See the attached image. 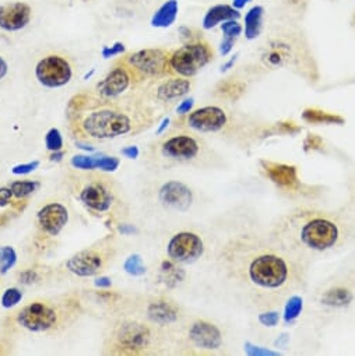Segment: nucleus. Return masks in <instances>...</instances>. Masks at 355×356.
<instances>
[{
	"label": "nucleus",
	"mask_w": 355,
	"mask_h": 356,
	"mask_svg": "<svg viewBox=\"0 0 355 356\" xmlns=\"http://www.w3.org/2000/svg\"><path fill=\"white\" fill-rule=\"evenodd\" d=\"M16 323L30 333H50L62 324V311L51 302L34 300L17 311Z\"/></svg>",
	"instance_id": "nucleus-10"
},
{
	"label": "nucleus",
	"mask_w": 355,
	"mask_h": 356,
	"mask_svg": "<svg viewBox=\"0 0 355 356\" xmlns=\"http://www.w3.org/2000/svg\"><path fill=\"white\" fill-rule=\"evenodd\" d=\"M214 58V51L204 39L186 42L184 47L169 52L168 63L173 76L191 78L206 67Z\"/></svg>",
	"instance_id": "nucleus-9"
},
{
	"label": "nucleus",
	"mask_w": 355,
	"mask_h": 356,
	"mask_svg": "<svg viewBox=\"0 0 355 356\" xmlns=\"http://www.w3.org/2000/svg\"><path fill=\"white\" fill-rule=\"evenodd\" d=\"M126 52V48L122 42H115L112 47H104L101 51V55L104 59H111L115 56H119Z\"/></svg>",
	"instance_id": "nucleus-41"
},
{
	"label": "nucleus",
	"mask_w": 355,
	"mask_h": 356,
	"mask_svg": "<svg viewBox=\"0 0 355 356\" xmlns=\"http://www.w3.org/2000/svg\"><path fill=\"white\" fill-rule=\"evenodd\" d=\"M12 199H13V193L10 188H0V207L9 205Z\"/></svg>",
	"instance_id": "nucleus-45"
},
{
	"label": "nucleus",
	"mask_w": 355,
	"mask_h": 356,
	"mask_svg": "<svg viewBox=\"0 0 355 356\" xmlns=\"http://www.w3.org/2000/svg\"><path fill=\"white\" fill-rule=\"evenodd\" d=\"M74 193L77 199L93 212L111 211L115 200L112 183L101 175H80L74 177Z\"/></svg>",
	"instance_id": "nucleus-8"
},
{
	"label": "nucleus",
	"mask_w": 355,
	"mask_h": 356,
	"mask_svg": "<svg viewBox=\"0 0 355 356\" xmlns=\"http://www.w3.org/2000/svg\"><path fill=\"white\" fill-rule=\"evenodd\" d=\"M111 257L112 254H109L105 249H85L67 260L66 269L72 274L81 278L93 277L105 269Z\"/></svg>",
	"instance_id": "nucleus-16"
},
{
	"label": "nucleus",
	"mask_w": 355,
	"mask_h": 356,
	"mask_svg": "<svg viewBox=\"0 0 355 356\" xmlns=\"http://www.w3.org/2000/svg\"><path fill=\"white\" fill-rule=\"evenodd\" d=\"M120 165V159L116 157H98L97 169L103 172H115Z\"/></svg>",
	"instance_id": "nucleus-39"
},
{
	"label": "nucleus",
	"mask_w": 355,
	"mask_h": 356,
	"mask_svg": "<svg viewBox=\"0 0 355 356\" xmlns=\"http://www.w3.org/2000/svg\"><path fill=\"white\" fill-rule=\"evenodd\" d=\"M158 201L165 207L180 212H186L195 200L193 190L184 182L168 181L161 185L157 193Z\"/></svg>",
	"instance_id": "nucleus-18"
},
{
	"label": "nucleus",
	"mask_w": 355,
	"mask_h": 356,
	"mask_svg": "<svg viewBox=\"0 0 355 356\" xmlns=\"http://www.w3.org/2000/svg\"><path fill=\"white\" fill-rule=\"evenodd\" d=\"M168 124H169V118H165V119L161 122V126H160L158 130H157V135H162V133L165 131V129L168 127Z\"/></svg>",
	"instance_id": "nucleus-54"
},
{
	"label": "nucleus",
	"mask_w": 355,
	"mask_h": 356,
	"mask_svg": "<svg viewBox=\"0 0 355 356\" xmlns=\"http://www.w3.org/2000/svg\"><path fill=\"white\" fill-rule=\"evenodd\" d=\"M17 263V253L12 246L0 247V276L8 274Z\"/></svg>",
	"instance_id": "nucleus-31"
},
{
	"label": "nucleus",
	"mask_w": 355,
	"mask_h": 356,
	"mask_svg": "<svg viewBox=\"0 0 355 356\" xmlns=\"http://www.w3.org/2000/svg\"><path fill=\"white\" fill-rule=\"evenodd\" d=\"M69 222V210L65 204L54 201L43 205L36 212V224L42 234L58 236Z\"/></svg>",
	"instance_id": "nucleus-19"
},
{
	"label": "nucleus",
	"mask_w": 355,
	"mask_h": 356,
	"mask_svg": "<svg viewBox=\"0 0 355 356\" xmlns=\"http://www.w3.org/2000/svg\"><path fill=\"white\" fill-rule=\"evenodd\" d=\"M238 56H239V55H238V54H235V55H234L228 62H226V63L223 65V67H221V71L226 73V71H228L230 69H233V67H234V65H235V62L238 60Z\"/></svg>",
	"instance_id": "nucleus-50"
},
{
	"label": "nucleus",
	"mask_w": 355,
	"mask_h": 356,
	"mask_svg": "<svg viewBox=\"0 0 355 356\" xmlns=\"http://www.w3.org/2000/svg\"><path fill=\"white\" fill-rule=\"evenodd\" d=\"M72 166L74 169L92 172L97 169L98 165V157H90V155H74L70 161Z\"/></svg>",
	"instance_id": "nucleus-35"
},
{
	"label": "nucleus",
	"mask_w": 355,
	"mask_h": 356,
	"mask_svg": "<svg viewBox=\"0 0 355 356\" xmlns=\"http://www.w3.org/2000/svg\"><path fill=\"white\" fill-rule=\"evenodd\" d=\"M302 119L310 124H344L345 119L338 113H332L321 108H306L302 112Z\"/></svg>",
	"instance_id": "nucleus-29"
},
{
	"label": "nucleus",
	"mask_w": 355,
	"mask_h": 356,
	"mask_svg": "<svg viewBox=\"0 0 355 356\" xmlns=\"http://www.w3.org/2000/svg\"><path fill=\"white\" fill-rule=\"evenodd\" d=\"M157 326L138 322L123 323L115 334V345L123 353H142L151 349L157 340Z\"/></svg>",
	"instance_id": "nucleus-12"
},
{
	"label": "nucleus",
	"mask_w": 355,
	"mask_h": 356,
	"mask_svg": "<svg viewBox=\"0 0 355 356\" xmlns=\"http://www.w3.org/2000/svg\"><path fill=\"white\" fill-rule=\"evenodd\" d=\"M352 24H354V27H355V13H354V16H352Z\"/></svg>",
	"instance_id": "nucleus-58"
},
{
	"label": "nucleus",
	"mask_w": 355,
	"mask_h": 356,
	"mask_svg": "<svg viewBox=\"0 0 355 356\" xmlns=\"http://www.w3.org/2000/svg\"><path fill=\"white\" fill-rule=\"evenodd\" d=\"M77 136L84 140H108L139 133L154 122L147 109L120 108L105 105L92 108L88 112L78 111L69 116Z\"/></svg>",
	"instance_id": "nucleus-4"
},
{
	"label": "nucleus",
	"mask_w": 355,
	"mask_h": 356,
	"mask_svg": "<svg viewBox=\"0 0 355 356\" xmlns=\"http://www.w3.org/2000/svg\"><path fill=\"white\" fill-rule=\"evenodd\" d=\"M301 310H302V298L298 293L291 295L286 300V315H284L286 322L292 323L301 315Z\"/></svg>",
	"instance_id": "nucleus-33"
},
{
	"label": "nucleus",
	"mask_w": 355,
	"mask_h": 356,
	"mask_svg": "<svg viewBox=\"0 0 355 356\" xmlns=\"http://www.w3.org/2000/svg\"><path fill=\"white\" fill-rule=\"evenodd\" d=\"M2 353H5V352H3V346L0 345V355H2Z\"/></svg>",
	"instance_id": "nucleus-57"
},
{
	"label": "nucleus",
	"mask_w": 355,
	"mask_h": 356,
	"mask_svg": "<svg viewBox=\"0 0 355 356\" xmlns=\"http://www.w3.org/2000/svg\"><path fill=\"white\" fill-rule=\"evenodd\" d=\"M119 231H120L123 235H130V234H135V232H136L135 227H131V225H120V227H119Z\"/></svg>",
	"instance_id": "nucleus-52"
},
{
	"label": "nucleus",
	"mask_w": 355,
	"mask_h": 356,
	"mask_svg": "<svg viewBox=\"0 0 355 356\" xmlns=\"http://www.w3.org/2000/svg\"><path fill=\"white\" fill-rule=\"evenodd\" d=\"M131 81L133 76L129 69L123 63L118 65L97 84V93L107 100L116 98L129 90Z\"/></svg>",
	"instance_id": "nucleus-21"
},
{
	"label": "nucleus",
	"mask_w": 355,
	"mask_h": 356,
	"mask_svg": "<svg viewBox=\"0 0 355 356\" xmlns=\"http://www.w3.org/2000/svg\"><path fill=\"white\" fill-rule=\"evenodd\" d=\"M301 59L302 58H298V55L295 54L294 47L286 39L270 41L261 54V62L270 69L286 66L303 67L301 65Z\"/></svg>",
	"instance_id": "nucleus-20"
},
{
	"label": "nucleus",
	"mask_w": 355,
	"mask_h": 356,
	"mask_svg": "<svg viewBox=\"0 0 355 356\" xmlns=\"http://www.w3.org/2000/svg\"><path fill=\"white\" fill-rule=\"evenodd\" d=\"M178 32L181 34V38H182L184 41H186V42H192V41L200 39L199 36L195 35V31H193L191 27H188V25H181L180 28H178Z\"/></svg>",
	"instance_id": "nucleus-44"
},
{
	"label": "nucleus",
	"mask_w": 355,
	"mask_h": 356,
	"mask_svg": "<svg viewBox=\"0 0 355 356\" xmlns=\"http://www.w3.org/2000/svg\"><path fill=\"white\" fill-rule=\"evenodd\" d=\"M269 234L287 250L312 264L329 257L355 241V212L295 207L275 219Z\"/></svg>",
	"instance_id": "nucleus-2"
},
{
	"label": "nucleus",
	"mask_w": 355,
	"mask_h": 356,
	"mask_svg": "<svg viewBox=\"0 0 355 356\" xmlns=\"http://www.w3.org/2000/svg\"><path fill=\"white\" fill-rule=\"evenodd\" d=\"M192 88V82L186 77L173 76L164 78L155 88V100L164 104L173 102L181 100L189 94Z\"/></svg>",
	"instance_id": "nucleus-23"
},
{
	"label": "nucleus",
	"mask_w": 355,
	"mask_h": 356,
	"mask_svg": "<svg viewBox=\"0 0 355 356\" xmlns=\"http://www.w3.org/2000/svg\"><path fill=\"white\" fill-rule=\"evenodd\" d=\"M315 302L325 313H337L355 303V270L333 276L315 293Z\"/></svg>",
	"instance_id": "nucleus-7"
},
{
	"label": "nucleus",
	"mask_w": 355,
	"mask_h": 356,
	"mask_svg": "<svg viewBox=\"0 0 355 356\" xmlns=\"http://www.w3.org/2000/svg\"><path fill=\"white\" fill-rule=\"evenodd\" d=\"M41 165L39 161H32V162H27V164H20L12 168V173L13 175H28L31 172H34L35 169H38V166Z\"/></svg>",
	"instance_id": "nucleus-42"
},
{
	"label": "nucleus",
	"mask_w": 355,
	"mask_h": 356,
	"mask_svg": "<svg viewBox=\"0 0 355 356\" xmlns=\"http://www.w3.org/2000/svg\"><path fill=\"white\" fill-rule=\"evenodd\" d=\"M259 166L266 179H269V182L286 197L316 200L323 193V188L302 182L299 177V169L294 164L260 159Z\"/></svg>",
	"instance_id": "nucleus-6"
},
{
	"label": "nucleus",
	"mask_w": 355,
	"mask_h": 356,
	"mask_svg": "<svg viewBox=\"0 0 355 356\" xmlns=\"http://www.w3.org/2000/svg\"><path fill=\"white\" fill-rule=\"evenodd\" d=\"M120 154H122L123 157L129 158V159H136V158L139 157L140 151H139V148H138L136 146H129V147L123 148V150L120 151Z\"/></svg>",
	"instance_id": "nucleus-47"
},
{
	"label": "nucleus",
	"mask_w": 355,
	"mask_h": 356,
	"mask_svg": "<svg viewBox=\"0 0 355 356\" xmlns=\"http://www.w3.org/2000/svg\"><path fill=\"white\" fill-rule=\"evenodd\" d=\"M32 19V9L24 2H12L0 5V28L6 32L24 30Z\"/></svg>",
	"instance_id": "nucleus-22"
},
{
	"label": "nucleus",
	"mask_w": 355,
	"mask_h": 356,
	"mask_svg": "<svg viewBox=\"0 0 355 356\" xmlns=\"http://www.w3.org/2000/svg\"><path fill=\"white\" fill-rule=\"evenodd\" d=\"M38 82L47 88H61L67 85L73 78V67L70 62L58 54L42 58L34 70Z\"/></svg>",
	"instance_id": "nucleus-13"
},
{
	"label": "nucleus",
	"mask_w": 355,
	"mask_h": 356,
	"mask_svg": "<svg viewBox=\"0 0 355 356\" xmlns=\"http://www.w3.org/2000/svg\"><path fill=\"white\" fill-rule=\"evenodd\" d=\"M241 13L233 5H215L210 8L202 21L204 30H211L227 20H239Z\"/></svg>",
	"instance_id": "nucleus-24"
},
{
	"label": "nucleus",
	"mask_w": 355,
	"mask_h": 356,
	"mask_svg": "<svg viewBox=\"0 0 355 356\" xmlns=\"http://www.w3.org/2000/svg\"><path fill=\"white\" fill-rule=\"evenodd\" d=\"M263 17H264V8L263 6H253L250 8L244 17V32L245 38L249 41L256 39L263 28Z\"/></svg>",
	"instance_id": "nucleus-28"
},
{
	"label": "nucleus",
	"mask_w": 355,
	"mask_h": 356,
	"mask_svg": "<svg viewBox=\"0 0 355 356\" xmlns=\"http://www.w3.org/2000/svg\"><path fill=\"white\" fill-rule=\"evenodd\" d=\"M182 118L181 127L200 135L217 136L241 148H252L264 139L272 137V124L228 111L224 107L206 105Z\"/></svg>",
	"instance_id": "nucleus-3"
},
{
	"label": "nucleus",
	"mask_w": 355,
	"mask_h": 356,
	"mask_svg": "<svg viewBox=\"0 0 355 356\" xmlns=\"http://www.w3.org/2000/svg\"><path fill=\"white\" fill-rule=\"evenodd\" d=\"M178 13H180L178 0H166L155 10L150 23L155 28H168L176 21Z\"/></svg>",
	"instance_id": "nucleus-26"
},
{
	"label": "nucleus",
	"mask_w": 355,
	"mask_h": 356,
	"mask_svg": "<svg viewBox=\"0 0 355 356\" xmlns=\"http://www.w3.org/2000/svg\"><path fill=\"white\" fill-rule=\"evenodd\" d=\"M204 242L192 231H181L171 236L166 243V256L172 263H193L204 253Z\"/></svg>",
	"instance_id": "nucleus-14"
},
{
	"label": "nucleus",
	"mask_w": 355,
	"mask_h": 356,
	"mask_svg": "<svg viewBox=\"0 0 355 356\" xmlns=\"http://www.w3.org/2000/svg\"><path fill=\"white\" fill-rule=\"evenodd\" d=\"M9 188L13 193V197L25 199L34 194L41 188V183L38 181H16V182H12Z\"/></svg>",
	"instance_id": "nucleus-30"
},
{
	"label": "nucleus",
	"mask_w": 355,
	"mask_h": 356,
	"mask_svg": "<svg viewBox=\"0 0 355 356\" xmlns=\"http://www.w3.org/2000/svg\"><path fill=\"white\" fill-rule=\"evenodd\" d=\"M96 287L98 288H109L112 285V281L109 277H98L96 281H94Z\"/></svg>",
	"instance_id": "nucleus-48"
},
{
	"label": "nucleus",
	"mask_w": 355,
	"mask_h": 356,
	"mask_svg": "<svg viewBox=\"0 0 355 356\" xmlns=\"http://www.w3.org/2000/svg\"><path fill=\"white\" fill-rule=\"evenodd\" d=\"M325 148V142L321 136L315 133H309L306 139L303 140V150L305 151H321Z\"/></svg>",
	"instance_id": "nucleus-38"
},
{
	"label": "nucleus",
	"mask_w": 355,
	"mask_h": 356,
	"mask_svg": "<svg viewBox=\"0 0 355 356\" xmlns=\"http://www.w3.org/2000/svg\"><path fill=\"white\" fill-rule=\"evenodd\" d=\"M223 277L252 307L279 309L308 285L310 264L280 245L269 231L235 232L217 253Z\"/></svg>",
	"instance_id": "nucleus-1"
},
{
	"label": "nucleus",
	"mask_w": 355,
	"mask_h": 356,
	"mask_svg": "<svg viewBox=\"0 0 355 356\" xmlns=\"http://www.w3.org/2000/svg\"><path fill=\"white\" fill-rule=\"evenodd\" d=\"M279 320H280V315H279V311H276V309L264 310L263 313H260V316H259V322L263 326H268V327L277 326Z\"/></svg>",
	"instance_id": "nucleus-40"
},
{
	"label": "nucleus",
	"mask_w": 355,
	"mask_h": 356,
	"mask_svg": "<svg viewBox=\"0 0 355 356\" xmlns=\"http://www.w3.org/2000/svg\"><path fill=\"white\" fill-rule=\"evenodd\" d=\"M123 269L127 274L133 276V277H140L146 274V265L143 264V258L140 254H131L126 258Z\"/></svg>",
	"instance_id": "nucleus-32"
},
{
	"label": "nucleus",
	"mask_w": 355,
	"mask_h": 356,
	"mask_svg": "<svg viewBox=\"0 0 355 356\" xmlns=\"http://www.w3.org/2000/svg\"><path fill=\"white\" fill-rule=\"evenodd\" d=\"M146 315L151 324L158 329L176 324L182 318V309L173 299L168 296L154 298L147 303Z\"/></svg>",
	"instance_id": "nucleus-17"
},
{
	"label": "nucleus",
	"mask_w": 355,
	"mask_h": 356,
	"mask_svg": "<svg viewBox=\"0 0 355 356\" xmlns=\"http://www.w3.org/2000/svg\"><path fill=\"white\" fill-rule=\"evenodd\" d=\"M188 342L193 349L203 353H211L224 346V333L218 324L207 319L195 320L186 334Z\"/></svg>",
	"instance_id": "nucleus-15"
},
{
	"label": "nucleus",
	"mask_w": 355,
	"mask_h": 356,
	"mask_svg": "<svg viewBox=\"0 0 355 356\" xmlns=\"http://www.w3.org/2000/svg\"><path fill=\"white\" fill-rule=\"evenodd\" d=\"M63 157H65V153H63V150H62V151H55V153H52V155L50 157V159H51L52 162H61V161L63 159Z\"/></svg>",
	"instance_id": "nucleus-53"
},
{
	"label": "nucleus",
	"mask_w": 355,
	"mask_h": 356,
	"mask_svg": "<svg viewBox=\"0 0 355 356\" xmlns=\"http://www.w3.org/2000/svg\"><path fill=\"white\" fill-rule=\"evenodd\" d=\"M302 127L299 124H297L294 120H284V122H279L272 124V136H294L301 133Z\"/></svg>",
	"instance_id": "nucleus-34"
},
{
	"label": "nucleus",
	"mask_w": 355,
	"mask_h": 356,
	"mask_svg": "<svg viewBox=\"0 0 355 356\" xmlns=\"http://www.w3.org/2000/svg\"><path fill=\"white\" fill-rule=\"evenodd\" d=\"M45 146L52 153L63 150V137H62V133L59 129L52 127L48 130L47 136H45Z\"/></svg>",
	"instance_id": "nucleus-36"
},
{
	"label": "nucleus",
	"mask_w": 355,
	"mask_h": 356,
	"mask_svg": "<svg viewBox=\"0 0 355 356\" xmlns=\"http://www.w3.org/2000/svg\"><path fill=\"white\" fill-rule=\"evenodd\" d=\"M76 146H77L78 148H83V150H85V151H94V150H96V148H94V147H92V146L81 144V143H76Z\"/></svg>",
	"instance_id": "nucleus-55"
},
{
	"label": "nucleus",
	"mask_w": 355,
	"mask_h": 356,
	"mask_svg": "<svg viewBox=\"0 0 355 356\" xmlns=\"http://www.w3.org/2000/svg\"><path fill=\"white\" fill-rule=\"evenodd\" d=\"M23 299V292L19 288H8L3 295L2 299H0V303L5 309H12L14 306H17Z\"/></svg>",
	"instance_id": "nucleus-37"
},
{
	"label": "nucleus",
	"mask_w": 355,
	"mask_h": 356,
	"mask_svg": "<svg viewBox=\"0 0 355 356\" xmlns=\"http://www.w3.org/2000/svg\"><path fill=\"white\" fill-rule=\"evenodd\" d=\"M155 155L165 165H221V157L192 130L172 133L161 139L155 147Z\"/></svg>",
	"instance_id": "nucleus-5"
},
{
	"label": "nucleus",
	"mask_w": 355,
	"mask_h": 356,
	"mask_svg": "<svg viewBox=\"0 0 355 356\" xmlns=\"http://www.w3.org/2000/svg\"><path fill=\"white\" fill-rule=\"evenodd\" d=\"M94 73H96V70H94V69H93V70H92V71H90V73H87V74H85V76H84V80H88V78H90V77H92V76H93V74H94Z\"/></svg>",
	"instance_id": "nucleus-56"
},
{
	"label": "nucleus",
	"mask_w": 355,
	"mask_h": 356,
	"mask_svg": "<svg viewBox=\"0 0 355 356\" xmlns=\"http://www.w3.org/2000/svg\"><path fill=\"white\" fill-rule=\"evenodd\" d=\"M168 58L169 52L165 49L147 48L129 54L122 63L129 69L133 78L155 80L171 73Z\"/></svg>",
	"instance_id": "nucleus-11"
},
{
	"label": "nucleus",
	"mask_w": 355,
	"mask_h": 356,
	"mask_svg": "<svg viewBox=\"0 0 355 356\" xmlns=\"http://www.w3.org/2000/svg\"><path fill=\"white\" fill-rule=\"evenodd\" d=\"M193 104H195L193 98H185L182 102H180V105L176 107V113L180 116L188 115L193 109Z\"/></svg>",
	"instance_id": "nucleus-43"
},
{
	"label": "nucleus",
	"mask_w": 355,
	"mask_h": 356,
	"mask_svg": "<svg viewBox=\"0 0 355 356\" xmlns=\"http://www.w3.org/2000/svg\"><path fill=\"white\" fill-rule=\"evenodd\" d=\"M347 207L355 212V177L348 183V204Z\"/></svg>",
	"instance_id": "nucleus-46"
},
{
	"label": "nucleus",
	"mask_w": 355,
	"mask_h": 356,
	"mask_svg": "<svg viewBox=\"0 0 355 356\" xmlns=\"http://www.w3.org/2000/svg\"><path fill=\"white\" fill-rule=\"evenodd\" d=\"M221 31H223V41L219 43V54L227 56L234 49L235 42L241 36L244 27L238 20H227L221 23Z\"/></svg>",
	"instance_id": "nucleus-27"
},
{
	"label": "nucleus",
	"mask_w": 355,
	"mask_h": 356,
	"mask_svg": "<svg viewBox=\"0 0 355 356\" xmlns=\"http://www.w3.org/2000/svg\"><path fill=\"white\" fill-rule=\"evenodd\" d=\"M84 2H88V0H84Z\"/></svg>",
	"instance_id": "nucleus-59"
},
{
	"label": "nucleus",
	"mask_w": 355,
	"mask_h": 356,
	"mask_svg": "<svg viewBox=\"0 0 355 356\" xmlns=\"http://www.w3.org/2000/svg\"><path fill=\"white\" fill-rule=\"evenodd\" d=\"M246 82L237 80V78H227L219 81L215 88H214V94L221 98V100H226L230 102H237L239 101L245 93H246Z\"/></svg>",
	"instance_id": "nucleus-25"
},
{
	"label": "nucleus",
	"mask_w": 355,
	"mask_h": 356,
	"mask_svg": "<svg viewBox=\"0 0 355 356\" xmlns=\"http://www.w3.org/2000/svg\"><path fill=\"white\" fill-rule=\"evenodd\" d=\"M252 2V0H233V6L238 10H242L245 9L246 5H249Z\"/></svg>",
	"instance_id": "nucleus-51"
},
{
	"label": "nucleus",
	"mask_w": 355,
	"mask_h": 356,
	"mask_svg": "<svg viewBox=\"0 0 355 356\" xmlns=\"http://www.w3.org/2000/svg\"><path fill=\"white\" fill-rule=\"evenodd\" d=\"M8 73H9V65L2 56H0V80H3L8 76Z\"/></svg>",
	"instance_id": "nucleus-49"
}]
</instances>
